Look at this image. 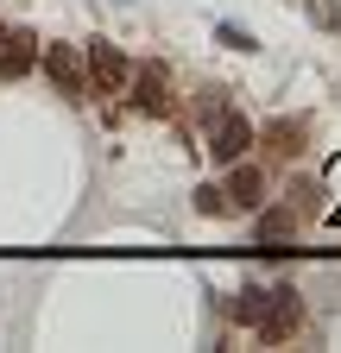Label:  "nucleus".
<instances>
[{"label":"nucleus","mask_w":341,"mask_h":353,"mask_svg":"<svg viewBox=\"0 0 341 353\" xmlns=\"http://www.w3.org/2000/svg\"><path fill=\"white\" fill-rule=\"evenodd\" d=\"M82 63H89V95H126V82H133V63H126L120 44L89 38V44H82Z\"/></svg>","instance_id":"f257e3e1"},{"label":"nucleus","mask_w":341,"mask_h":353,"mask_svg":"<svg viewBox=\"0 0 341 353\" xmlns=\"http://www.w3.org/2000/svg\"><path fill=\"white\" fill-rule=\"evenodd\" d=\"M246 145H253V120H246V114L222 108L215 120H208V158L234 164V158H246Z\"/></svg>","instance_id":"f03ea898"},{"label":"nucleus","mask_w":341,"mask_h":353,"mask_svg":"<svg viewBox=\"0 0 341 353\" xmlns=\"http://www.w3.org/2000/svg\"><path fill=\"white\" fill-rule=\"evenodd\" d=\"M297 322H304V309H297V290L291 284H278V290H266V309H260V341H291L297 334Z\"/></svg>","instance_id":"7ed1b4c3"},{"label":"nucleus","mask_w":341,"mask_h":353,"mask_svg":"<svg viewBox=\"0 0 341 353\" xmlns=\"http://www.w3.org/2000/svg\"><path fill=\"white\" fill-rule=\"evenodd\" d=\"M45 76L64 88L70 101H82V95H89V63H82V51H76V44H45Z\"/></svg>","instance_id":"20e7f679"},{"label":"nucleus","mask_w":341,"mask_h":353,"mask_svg":"<svg viewBox=\"0 0 341 353\" xmlns=\"http://www.w3.org/2000/svg\"><path fill=\"white\" fill-rule=\"evenodd\" d=\"M126 88H133V101H139L146 114H164V108H170V70H164V63L133 70V82H126Z\"/></svg>","instance_id":"39448f33"},{"label":"nucleus","mask_w":341,"mask_h":353,"mask_svg":"<svg viewBox=\"0 0 341 353\" xmlns=\"http://www.w3.org/2000/svg\"><path fill=\"white\" fill-rule=\"evenodd\" d=\"M32 57H38V38L32 32H7V38H0V76H26Z\"/></svg>","instance_id":"423d86ee"},{"label":"nucleus","mask_w":341,"mask_h":353,"mask_svg":"<svg viewBox=\"0 0 341 353\" xmlns=\"http://www.w3.org/2000/svg\"><path fill=\"white\" fill-rule=\"evenodd\" d=\"M260 183H266V176L253 170V164H240V158H234V170H228V190H222V196H228V208H253V202H260Z\"/></svg>","instance_id":"0eeeda50"},{"label":"nucleus","mask_w":341,"mask_h":353,"mask_svg":"<svg viewBox=\"0 0 341 353\" xmlns=\"http://www.w3.org/2000/svg\"><path fill=\"white\" fill-rule=\"evenodd\" d=\"M291 234H297V214H291V208L260 214V246H278V240H291Z\"/></svg>","instance_id":"6e6552de"},{"label":"nucleus","mask_w":341,"mask_h":353,"mask_svg":"<svg viewBox=\"0 0 341 353\" xmlns=\"http://www.w3.org/2000/svg\"><path fill=\"white\" fill-rule=\"evenodd\" d=\"M260 309H266V290H260V284H246V290H240V296H234V303H228V316H234V322H246V328H253V322H260Z\"/></svg>","instance_id":"1a4fd4ad"},{"label":"nucleus","mask_w":341,"mask_h":353,"mask_svg":"<svg viewBox=\"0 0 341 353\" xmlns=\"http://www.w3.org/2000/svg\"><path fill=\"white\" fill-rule=\"evenodd\" d=\"M297 139H304V126H297V120H278V126H272V152L297 158Z\"/></svg>","instance_id":"9d476101"},{"label":"nucleus","mask_w":341,"mask_h":353,"mask_svg":"<svg viewBox=\"0 0 341 353\" xmlns=\"http://www.w3.org/2000/svg\"><path fill=\"white\" fill-rule=\"evenodd\" d=\"M215 44H222V51H260L253 32H240V26H215Z\"/></svg>","instance_id":"9b49d317"},{"label":"nucleus","mask_w":341,"mask_h":353,"mask_svg":"<svg viewBox=\"0 0 341 353\" xmlns=\"http://www.w3.org/2000/svg\"><path fill=\"white\" fill-rule=\"evenodd\" d=\"M196 208H202V214H228V196H222L215 183H202V190H196Z\"/></svg>","instance_id":"f8f14e48"},{"label":"nucleus","mask_w":341,"mask_h":353,"mask_svg":"<svg viewBox=\"0 0 341 353\" xmlns=\"http://www.w3.org/2000/svg\"><path fill=\"white\" fill-rule=\"evenodd\" d=\"M322 190H329V196H341V152H335V158H329V170H322Z\"/></svg>","instance_id":"ddd939ff"},{"label":"nucleus","mask_w":341,"mask_h":353,"mask_svg":"<svg viewBox=\"0 0 341 353\" xmlns=\"http://www.w3.org/2000/svg\"><path fill=\"white\" fill-rule=\"evenodd\" d=\"M310 13H316V26H341V7H329V0H316Z\"/></svg>","instance_id":"4468645a"},{"label":"nucleus","mask_w":341,"mask_h":353,"mask_svg":"<svg viewBox=\"0 0 341 353\" xmlns=\"http://www.w3.org/2000/svg\"><path fill=\"white\" fill-rule=\"evenodd\" d=\"M0 38H7V26H0Z\"/></svg>","instance_id":"2eb2a0df"}]
</instances>
